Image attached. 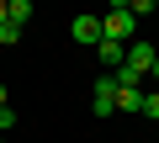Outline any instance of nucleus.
Returning a JSON list of instances; mask_svg holds the SVG:
<instances>
[{"label": "nucleus", "instance_id": "obj_1", "mask_svg": "<svg viewBox=\"0 0 159 143\" xmlns=\"http://www.w3.org/2000/svg\"><path fill=\"white\" fill-rule=\"evenodd\" d=\"M133 32H138V16L127 11V0H117V6H111V11L101 16V37H106V42H122V48H127V42H133Z\"/></svg>", "mask_w": 159, "mask_h": 143}, {"label": "nucleus", "instance_id": "obj_2", "mask_svg": "<svg viewBox=\"0 0 159 143\" xmlns=\"http://www.w3.org/2000/svg\"><path fill=\"white\" fill-rule=\"evenodd\" d=\"M90 111H96V117H111V111H117V80H111V74L96 80V90H90Z\"/></svg>", "mask_w": 159, "mask_h": 143}, {"label": "nucleus", "instance_id": "obj_3", "mask_svg": "<svg viewBox=\"0 0 159 143\" xmlns=\"http://www.w3.org/2000/svg\"><path fill=\"white\" fill-rule=\"evenodd\" d=\"M154 58H159V48H154V42H127V69L154 74Z\"/></svg>", "mask_w": 159, "mask_h": 143}, {"label": "nucleus", "instance_id": "obj_4", "mask_svg": "<svg viewBox=\"0 0 159 143\" xmlns=\"http://www.w3.org/2000/svg\"><path fill=\"white\" fill-rule=\"evenodd\" d=\"M74 42L101 48V16H74Z\"/></svg>", "mask_w": 159, "mask_h": 143}, {"label": "nucleus", "instance_id": "obj_5", "mask_svg": "<svg viewBox=\"0 0 159 143\" xmlns=\"http://www.w3.org/2000/svg\"><path fill=\"white\" fill-rule=\"evenodd\" d=\"M96 58H101V64L111 69V74H117V69L127 64V48H122V42H106V37H101V48H96Z\"/></svg>", "mask_w": 159, "mask_h": 143}, {"label": "nucleus", "instance_id": "obj_6", "mask_svg": "<svg viewBox=\"0 0 159 143\" xmlns=\"http://www.w3.org/2000/svg\"><path fill=\"white\" fill-rule=\"evenodd\" d=\"M6 16H11L16 27H27V21H32V0H6Z\"/></svg>", "mask_w": 159, "mask_h": 143}, {"label": "nucleus", "instance_id": "obj_7", "mask_svg": "<svg viewBox=\"0 0 159 143\" xmlns=\"http://www.w3.org/2000/svg\"><path fill=\"white\" fill-rule=\"evenodd\" d=\"M117 111H143V90H117Z\"/></svg>", "mask_w": 159, "mask_h": 143}, {"label": "nucleus", "instance_id": "obj_8", "mask_svg": "<svg viewBox=\"0 0 159 143\" xmlns=\"http://www.w3.org/2000/svg\"><path fill=\"white\" fill-rule=\"evenodd\" d=\"M143 117L159 122V90H143Z\"/></svg>", "mask_w": 159, "mask_h": 143}, {"label": "nucleus", "instance_id": "obj_9", "mask_svg": "<svg viewBox=\"0 0 159 143\" xmlns=\"http://www.w3.org/2000/svg\"><path fill=\"white\" fill-rule=\"evenodd\" d=\"M127 11H133V16H154L159 6H154V0H127Z\"/></svg>", "mask_w": 159, "mask_h": 143}, {"label": "nucleus", "instance_id": "obj_10", "mask_svg": "<svg viewBox=\"0 0 159 143\" xmlns=\"http://www.w3.org/2000/svg\"><path fill=\"white\" fill-rule=\"evenodd\" d=\"M16 37H21V27H16V21H6V27H0V42H6V48H11Z\"/></svg>", "mask_w": 159, "mask_h": 143}, {"label": "nucleus", "instance_id": "obj_11", "mask_svg": "<svg viewBox=\"0 0 159 143\" xmlns=\"http://www.w3.org/2000/svg\"><path fill=\"white\" fill-rule=\"evenodd\" d=\"M11 127H16V111H11V106H0V132H11Z\"/></svg>", "mask_w": 159, "mask_h": 143}, {"label": "nucleus", "instance_id": "obj_12", "mask_svg": "<svg viewBox=\"0 0 159 143\" xmlns=\"http://www.w3.org/2000/svg\"><path fill=\"white\" fill-rule=\"evenodd\" d=\"M148 80H154V90H159V58H154V74H148Z\"/></svg>", "mask_w": 159, "mask_h": 143}, {"label": "nucleus", "instance_id": "obj_13", "mask_svg": "<svg viewBox=\"0 0 159 143\" xmlns=\"http://www.w3.org/2000/svg\"><path fill=\"white\" fill-rule=\"evenodd\" d=\"M6 21H11V16H6V0H0V27H6Z\"/></svg>", "mask_w": 159, "mask_h": 143}, {"label": "nucleus", "instance_id": "obj_14", "mask_svg": "<svg viewBox=\"0 0 159 143\" xmlns=\"http://www.w3.org/2000/svg\"><path fill=\"white\" fill-rule=\"evenodd\" d=\"M6 101H11V96H6V85H0V106H6Z\"/></svg>", "mask_w": 159, "mask_h": 143}, {"label": "nucleus", "instance_id": "obj_15", "mask_svg": "<svg viewBox=\"0 0 159 143\" xmlns=\"http://www.w3.org/2000/svg\"><path fill=\"white\" fill-rule=\"evenodd\" d=\"M0 143H6V138H0Z\"/></svg>", "mask_w": 159, "mask_h": 143}]
</instances>
